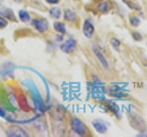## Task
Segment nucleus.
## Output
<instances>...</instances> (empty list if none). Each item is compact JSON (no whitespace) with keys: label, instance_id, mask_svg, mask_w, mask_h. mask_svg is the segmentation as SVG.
<instances>
[{"label":"nucleus","instance_id":"15","mask_svg":"<svg viewBox=\"0 0 147 137\" xmlns=\"http://www.w3.org/2000/svg\"><path fill=\"white\" fill-rule=\"evenodd\" d=\"M98 10L102 13H107L109 11V4L107 2H101L96 6Z\"/></svg>","mask_w":147,"mask_h":137},{"label":"nucleus","instance_id":"18","mask_svg":"<svg viewBox=\"0 0 147 137\" xmlns=\"http://www.w3.org/2000/svg\"><path fill=\"white\" fill-rule=\"evenodd\" d=\"M110 43H111V45L113 46V47H116V48L121 46V41L116 38H112L111 39H110Z\"/></svg>","mask_w":147,"mask_h":137},{"label":"nucleus","instance_id":"22","mask_svg":"<svg viewBox=\"0 0 147 137\" xmlns=\"http://www.w3.org/2000/svg\"><path fill=\"white\" fill-rule=\"evenodd\" d=\"M0 116H1V117H5V112L2 111L1 109H0Z\"/></svg>","mask_w":147,"mask_h":137},{"label":"nucleus","instance_id":"14","mask_svg":"<svg viewBox=\"0 0 147 137\" xmlns=\"http://www.w3.org/2000/svg\"><path fill=\"white\" fill-rule=\"evenodd\" d=\"M107 107H108V109L109 110L110 112H112L114 114L118 115V113L119 112V106H118L116 103H115V102H109Z\"/></svg>","mask_w":147,"mask_h":137},{"label":"nucleus","instance_id":"4","mask_svg":"<svg viewBox=\"0 0 147 137\" xmlns=\"http://www.w3.org/2000/svg\"><path fill=\"white\" fill-rule=\"evenodd\" d=\"M31 25L33 26L35 29L40 33H43L48 29V21L44 19V18H40V19H33L31 21Z\"/></svg>","mask_w":147,"mask_h":137},{"label":"nucleus","instance_id":"19","mask_svg":"<svg viewBox=\"0 0 147 137\" xmlns=\"http://www.w3.org/2000/svg\"><path fill=\"white\" fill-rule=\"evenodd\" d=\"M132 38L134 40H137V41H141L142 39V36L139 33V32H132Z\"/></svg>","mask_w":147,"mask_h":137},{"label":"nucleus","instance_id":"20","mask_svg":"<svg viewBox=\"0 0 147 137\" xmlns=\"http://www.w3.org/2000/svg\"><path fill=\"white\" fill-rule=\"evenodd\" d=\"M8 24L7 20L6 18H4L3 17H0V29H4V27H6Z\"/></svg>","mask_w":147,"mask_h":137},{"label":"nucleus","instance_id":"23","mask_svg":"<svg viewBox=\"0 0 147 137\" xmlns=\"http://www.w3.org/2000/svg\"><path fill=\"white\" fill-rule=\"evenodd\" d=\"M0 3H1V1H0Z\"/></svg>","mask_w":147,"mask_h":137},{"label":"nucleus","instance_id":"2","mask_svg":"<svg viewBox=\"0 0 147 137\" xmlns=\"http://www.w3.org/2000/svg\"><path fill=\"white\" fill-rule=\"evenodd\" d=\"M130 123L131 125L139 131H144L145 130V122L144 120L138 114H131V119H130Z\"/></svg>","mask_w":147,"mask_h":137},{"label":"nucleus","instance_id":"6","mask_svg":"<svg viewBox=\"0 0 147 137\" xmlns=\"http://www.w3.org/2000/svg\"><path fill=\"white\" fill-rule=\"evenodd\" d=\"M95 32V27L89 20H86L83 25V33L85 37L87 39H91L94 35Z\"/></svg>","mask_w":147,"mask_h":137},{"label":"nucleus","instance_id":"11","mask_svg":"<svg viewBox=\"0 0 147 137\" xmlns=\"http://www.w3.org/2000/svg\"><path fill=\"white\" fill-rule=\"evenodd\" d=\"M53 27L54 29L60 32L61 34H65L66 32V27H65V25L63 24L62 22H55L53 24Z\"/></svg>","mask_w":147,"mask_h":137},{"label":"nucleus","instance_id":"9","mask_svg":"<svg viewBox=\"0 0 147 137\" xmlns=\"http://www.w3.org/2000/svg\"><path fill=\"white\" fill-rule=\"evenodd\" d=\"M76 18H77L76 14L74 11L70 10V9H67V10H65V12H64V19L66 21L74 22L76 20Z\"/></svg>","mask_w":147,"mask_h":137},{"label":"nucleus","instance_id":"17","mask_svg":"<svg viewBox=\"0 0 147 137\" xmlns=\"http://www.w3.org/2000/svg\"><path fill=\"white\" fill-rule=\"evenodd\" d=\"M141 20L138 17H130V24L132 27H138L140 25Z\"/></svg>","mask_w":147,"mask_h":137},{"label":"nucleus","instance_id":"7","mask_svg":"<svg viewBox=\"0 0 147 137\" xmlns=\"http://www.w3.org/2000/svg\"><path fill=\"white\" fill-rule=\"evenodd\" d=\"M92 125H93V127L96 129V131L99 132V134H105L108 130V127L100 120H94L92 122Z\"/></svg>","mask_w":147,"mask_h":137},{"label":"nucleus","instance_id":"5","mask_svg":"<svg viewBox=\"0 0 147 137\" xmlns=\"http://www.w3.org/2000/svg\"><path fill=\"white\" fill-rule=\"evenodd\" d=\"M76 40L73 39H67L65 42L61 45L62 51L66 54L74 52L76 50Z\"/></svg>","mask_w":147,"mask_h":137},{"label":"nucleus","instance_id":"8","mask_svg":"<svg viewBox=\"0 0 147 137\" xmlns=\"http://www.w3.org/2000/svg\"><path fill=\"white\" fill-rule=\"evenodd\" d=\"M93 50H94V52H95V54H96V58L98 59V61L101 62V64H102V65H103V67H104V68H109L108 61H107V59H105V57L103 56V54L101 53L100 50H99V49H98L96 47H93Z\"/></svg>","mask_w":147,"mask_h":137},{"label":"nucleus","instance_id":"21","mask_svg":"<svg viewBox=\"0 0 147 137\" xmlns=\"http://www.w3.org/2000/svg\"><path fill=\"white\" fill-rule=\"evenodd\" d=\"M59 1H60V0H46V2L49 3V4H52V5H53V4H58Z\"/></svg>","mask_w":147,"mask_h":137},{"label":"nucleus","instance_id":"10","mask_svg":"<svg viewBox=\"0 0 147 137\" xmlns=\"http://www.w3.org/2000/svg\"><path fill=\"white\" fill-rule=\"evenodd\" d=\"M0 14H1L3 17H7L12 21H16V17L11 9H3L2 11H0Z\"/></svg>","mask_w":147,"mask_h":137},{"label":"nucleus","instance_id":"16","mask_svg":"<svg viewBox=\"0 0 147 137\" xmlns=\"http://www.w3.org/2000/svg\"><path fill=\"white\" fill-rule=\"evenodd\" d=\"M124 2L126 3V5L127 6L130 7V8H131V9H134V10H137V11H140V10H142V7H141V6H139L137 3H134V2H132V1H126V0H123Z\"/></svg>","mask_w":147,"mask_h":137},{"label":"nucleus","instance_id":"13","mask_svg":"<svg viewBox=\"0 0 147 137\" xmlns=\"http://www.w3.org/2000/svg\"><path fill=\"white\" fill-rule=\"evenodd\" d=\"M50 15L52 16L53 18L58 19V18L61 17L62 11H61V9L58 8V7H53V8L50 9Z\"/></svg>","mask_w":147,"mask_h":137},{"label":"nucleus","instance_id":"1","mask_svg":"<svg viewBox=\"0 0 147 137\" xmlns=\"http://www.w3.org/2000/svg\"><path fill=\"white\" fill-rule=\"evenodd\" d=\"M71 128L77 135L84 136L86 134V127L80 119L76 117L72 118L71 120Z\"/></svg>","mask_w":147,"mask_h":137},{"label":"nucleus","instance_id":"3","mask_svg":"<svg viewBox=\"0 0 147 137\" xmlns=\"http://www.w3.org/2000/svg\"><path fill=\"white\" fill-rule=\"evenodd\" d=\"M6 134L9 137H27L29 134L20 127L18 126H12L9 129L7 130Z\"/></svg>","mask_w":147,"mask_h":137},{"label":"nucleus","instance_id":"12","mask_svg":"<svg viewBox=\"0 0 147 137\" xmlns=\"http://www.w3.org/2000/svg\"><path fill=\"white\" fill-rule=\"evenodd\" d=\"M18 17H20V19L24 23L29 22L30 20V14L25 10H20V12H18Z\"/></svg>","mask_w":147,"mask_h":137}]
</instances>
